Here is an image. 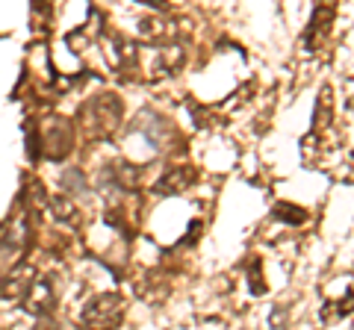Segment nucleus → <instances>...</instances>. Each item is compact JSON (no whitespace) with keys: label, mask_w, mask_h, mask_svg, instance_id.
I'll list each match as a JSON object with an SVG mask.
<instances>
[{"label":"nucleus","mask_w":354,"mask_h":330,"mask_svg":"<svg viewBox=\"0 0 354 330\" xmlns=\"http://www.w3.org/2000/svg\"><path fill=\"white\" fill-rule=\"evenodd\" d=\"M139 3H148L153 9H169V3H162V0H139Z\"/></svg>","instance_id":"obj_10"},{"label":"nucleus","mask_w":354,"mask_h":330,"mask_svg":"<svg viewBox=\"0 0 354 330\" xmlns=\"http://www.w3.org/2000/svg\"><path fill=\"white\" fill-rule=\"evenodd\" d=\"M53 215H57L59 222H65V224H80V210H77L74 201L71 197H65V195L53 197Z\"/></svg>","instance_id":"obj_7"},{"label":"nucleus","mask_w":354,"mask_h":330,"mask_svg":"<svg viewBox=\"0 0 354 330\" xmlns=\"http://www.w3.org/2000/svg\"><path fill=\"white\" fill-rule=\"evenodd\" d=\"M124 316V301L121 295H101L83 310V322L92 327H115Z\"/></svg>","instance_id":"obj_3"},{"label":"nucleus","mask_w":354,"mask_h":330,"mask_svg":"<svg viewBox=\"0 0 354 330\" xmlns=\"http://www.w3.org/2000/svg\"><path fill=\"white\" fill-rule=\"evenodd\" d=\"M24 304L32 316H50L53 307H57V292H53L50 280H32L24 295Z\"/></svg>","instance_id":"obj_4"},{"label":"nucleus","mask_w":354,"mask_h":330,"mask_svg":"<svg viewBox=\"0 0 354 330\" xmlns=\"http://www.w3.org/2000/svg\"><path fill=\"white\" fill-rule=\"evenodd\" d=\"M274 218L283 222V224H290V227H295V224L307 222V213L301 210V206H295V204H274Z\"/></svg>","instance_id":"obj_8"},{"label":"nucleus","mask_w":354,"mask_h":330,"mask_svg":"<svg viewBox=\"0 0 354 330\" xmlns=\"http://www.w3.org/2000/svg\"><path fill=\"white\" fill-rule=\"evenodd\" d=\"M195 183V168L192 165H171L169 171L162 174V177L157 180V186H153V192H160V195H171V192H183V189H189V186Z\"/></svg>","instance_id":"obj_5"},{"label":"nucleus","mask_w":354,"mask_h":330,"mask_svg":"<svg viewBox=\"0 0 354 330\" xmlns=\"http://www.w3.org/2000/svg\"><path fill=\"white\" fill-rule=\"evenodd\" d=\"M118 121H121V101L115 95H97L86 106V127L95 136H109Z\"/></svg>","instance_id":"obj_1"},{"label":"nucleus","mask_w":354,"mask_h":330,"mask_svg":"<svg viewBox=\"0 0 354 330\" xmlns=\"http://www.w3.org/2000/svg\"><path fill=\"white\" fill-rule=\"evenodd\" d=\"M32 280H36V271H32L30 266L15 269L6 280H0V298H6V301H24V295H27V289L32 286Z\"/></svg>","instance_id":"obj_6"},{"label":"nucleus","mask_w":354,"mask_h":330,"mask_svg":"<svg viewBox=\"0 0 354 330\" xmlns=\"http://www.w3.org/2000/svg\"><path fill=\"white\" fill-rule=\"evenodd\" d=\"M245 271H248V280H251V292L254 295H263L266 292V283H263V266L257 257H251L245 262Z\"/></svg>","instance_id":"obj_9"},{"label":"nucleus","mask_w":354,"mask_h":330,"mask_svg":"<svg viewBox=\"0 0 354 330\" xmlns=\"http://www.w3.org/2000/svg\"><path fill=\"white\" fill-rule=\"evenodd\" d=\"M334 18H337V0H316V9H313V18L301 36V45L304 50H319L328 41L330 30H334Z\"/></svg>","instance_id":"obj_2"}]
</instances>
